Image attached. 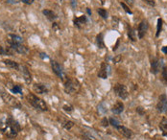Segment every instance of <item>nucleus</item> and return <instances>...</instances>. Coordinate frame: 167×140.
Wrapping results in <instances>:
<instances>
[{"label": "nucleus", "instance_id": "nucleus-26", "mask_svg": "<svg viewBox=\"0 0 167 140\" xmlns=\"http://www.w3.org/2000/svg\"><path fill=\"white\" fill-rule=\"evenodd\" d=\"M162 25H163V21L161 18H158V23H157V33H156V36L158 38L159 35L162 31Z\"/></svg>", "mask_w": 167, "mask_h": 140}, {"label": "nucleus", "instance_id": "nucleus-34", "mask_svg": "<svg viewBox=\"0 0 167 140\" xmlns=\"http://www.w3.org/2000/svg\"><path fill=\"white\" fill-rule=\"evenodd\" d=\"M19 2H21V0H6L7 4H11V5L17 4V3H19Z\"/></svg>", "mask_w": 167, "mask_h": 140}, {"label": "nucleus", "instance_id": "nucleus-45", "mask_svg": "<svg viewBox=\"0 0 167 140\" xmlns=\"http://www.w3.org/2000/svg\"><path fill=\"white\" fill-rule=\"evenodd\" d=\"M86 13H88V16H91V14H92L91 10H90L89 8H86Z\"/></svg>", "mask_w": 167, "mask_h": 140}, {"label": "nucleus", "instance_id": "nucleus-16", "mask_svg": "<svg viewBox=\"0 0 167 140\" xmlns=\"http://www.w3.org/2000/svg\"><path fill=\"white\" fill-rule=\"evenodd\" d=\"M11 47L14 52L16 53H19V54H27L28 53V48L25 45H23V44H16V45H13V46H9Z\"/></svg>", "mask_w": 167, "mask_h": 140}, {"label": "nucleus", "instance_id": "nucleus-36", "mask_svg": "<svg viewBox=\"0 0 167 140\" xmlns=\"http://www.w3.org/2000/svg\"><path fill=\"white\" fill-rule=\"evenodd\" d=\"M52 28H53V30L59 31V30H60V25H59V23H57V22L54 21L53 23H52Z\"/></svg>", "mask_w": 167, "mask_h": 140}, {"label": "nucleus", "instance_id": "nucleus-20", "mask_svg": "<svg viewBox=\"0 0 167 140\" xmlns=\"http://www.w3.org/2000/svg\"><path fill=\"white\" fill-rule=\"evenodd\" d=\"M3 62H4V64L6 66H8L9 68H12V69H16V70H19V64H17L16 61H12V60H5L3 61Z\"/></svg>", "mask_w": 167, "mask_h": 140}, {"label": "nucleus", "instance_id": "nucleus-31", "mask_svg": "<svg viewBox=\"0 0 167 140\" xmlns=\"http://www.w3.org/2000/svg\"><path fill=\"white\" fill-rule=\"evenodd\" d=\"M120 5H121L122 8L124 9V11H125V12H126L127 14H133V12H132V11H131V9H130L129 7L127 6L126 4H125L124 2H120Z\"/></svg>", "mask_w": 167, "mask_h": 140}, {"label": "nucleus", "instance_id": "nucleus-33", "mask_svg": "<svg viewBox=\"0 0 167 140\" xmlns=\"http://www.w3.org/2000/svg\"><path fill=\"white\" fill-rule=\"evenodd\" d=\"M122 61V57L120 55H116V56L113 58V62L114 64H118V62H120Z\"/></svg>", "mask_w": 167, "mask_h": 140}, {"label": "nucleus", "instance_id": "nucleus-48", "mask_svg": "<svg viewBox=\"0 0 167 140\" xmlns=\"http://www.w3.org/2000/svg\"><path fill=\"white\" fill-rule=\"evenodd\" d=\"M61 140H65V139H61Z\"/></svg>", "mask_w": 167, "mask_h": 140}, {"label": "nucleus", "instance_id": "nucleus-1", "mask_svg": "<svg viewBox=\"0 0 167 140\" xmlns=\"http://www.w3.org/2000/svg\"><path fill=\"white\" fill-rule=\"evenodd\" d=\"M20 130L21 128L19 123L16 119H14L12 115L2 116L0 118V131L6 137L12 139L16 137Z\"/></svg>", "mask_w": 167, "mask_h": 140}, {"label": "nucleus", "instance_id": "nucleus-40", "mask_svg": "<svg viewBox=\"0 0 167 140\" xmlns=\"http://www.w3.org/2000/svg\"><path fill=\"white\" fill-rule=\"evenodd\" d=\"M136 111L138 112L140 115H143L144 114V111H143V109L141 108V106H138V108H136Z\"/></svg>", "mask_w": 167, "mask_h": 140}, {"label": "nucleus", "instance_id": "nucleus-32", "mask_svg": "<svg viewBox=\"0 0 167 140\" xmlns=\"http://www.w3.org/2000/svg\"><path fill=\"white\" fill-rule=\"evenodd\" d=\"M101 124H102L103 127H108L110 125V121L107 119V117H104V118L101 120Z\"/></svg>", "mask_w": 167, "mask_h": 140}, {"label": "nucleus", "instance_id": "nucleus-43", "mask_svg": "<svg viewBox=\"0 0 167 140\" xmlns=\"http://www.w3.org/2000/svg\"><path fill=\"white\" fill-rule=\"evenodd\" d=\"M161 51L164 54H167V46H163L162 48H161Z\"/></svg>", "mask_w": 167, "mask_h": 140}, {"label": "nucleus", "instance_id": "nucleus-13", "mask_svg": "<svg viewBox=\"0 0 167 140\" xmlns=\"http://www.w3.org/2000/svg\"><path fill=\"white\" fill-rule=\"evenodd\" d=\"M33 90L38 94H46L48 93V87H47L44 84H35L33 86Z\"/></svg>", "mask_w": 167, "mask_h": 140}, {"label": "nucleus", "instance_id": "nucleus-35", "mask_svg": "<svg viewBox=\"0 0 167 140\" xmlns=\"http://www.w3.org/2000/svg\"><path fill=\"white\" fill-rule=\"evenodd\" d=\"M112 23H113V27L117 28V27H118V23H119L118 18H117V17H115V16L112 17Z\"/></svg>", "mask_w": 167, "mask_h": 140}, {"label": "nucleus", "instance_id": "nucleus-10", "mask_svg": "<svg viewBox=\"0 0 167 140\" xmlns=\"http://www.w3.org/2000/svg\"><path fill=\"white\" fill-rule=\"evenodd\" d=\"M149 29V24L147 20H142L138 24V27H137V35H138V39H143L144 36L146 35V33Z\"/></svg>", "mask_w": 167, "mask_h": 140}, {"label": "nucleus", "instance_id": "nucleus-30", "mask_svg": "<svg viewBox=\"0 0 167 140\" xmlns=\"http://www.w3.org/2000/svg\"><path fill=\"white\" fill-rule=\"evenodd\" d=\"M63 109L64 110L65 112H67V113H71L74 110L73 106H72L71 105H64L63 106Z\"/></svg>", "mask_w": 167, "mask_h": 140}, {"label": "nucleus", "instance_id": "nucleus-28", "mask_svg": "<svg viewBox=\"0 0 167 140\" xmlns=\"http://www.w3.org/2000/svg\"><path fill=\"white\" fill-rule=\"evenodd\" d=\"M83 138L84 140H97L94 136L88 131H83Z\"/></svg>", "mask_w": 167, "mask_h": 140}, {"label": "nucleus", "instance_id": "nucleus-25", "mask_svg": "<svg viewBox=\"0 0 167 140\" xmlns=\"http://www.w3.org/2000/svg\"><path fill=\"white\" fill-rule=\"evenodd\" d=\"M128 36H129L130 40H132V41H136V33L133 28H131V27L128 28Z\"/></svg>", "mask_w": 167, "mask_h": 140}, {"label": "nucleus", "instance_id": "nucleus-18", "mask_svg": "<svg viewBox=\"0 0 167 140\" xmlns=\"http://www.w3.org/2000/svg\"><path fill=\"white\" fill-rule=\"evenodd\" d=\"M123 110H124V104L122 102H117L111 109V111L114 114H120L123 112Z\"/></svg>", "mask_w": 167, "mask_h": 140}, {"label": "nucleus", "instance_id": "nucleus-23", "mask_svg": "<svg viewBox=\"0 0 167 140\" xmlns=\"http://www.w3.org/2000/svg\"><path fill=\"white\" fill-rule=\"evenodd\" d=\"M10 90L14 94H22V86L20 84H13V86L10 87Z\"/></svg>", "mask_w": 167, "mask_h": 140}, {"label": "nucleus", "instance_id": "nucleus-37", "mask_svg": "<svg viewBox=\"0 0 167 140\" xmlns=\"http://www.w3.org/2000/svg\"><path fill=\"white\" fill-rule=\"evenodd\" d=\"M70 6L72 7V9H75L78 5V0H70Z\"/></svg>", "mask_w": 167, "mask_h": 140}, {"label": "nucleus", "instance_id": "nucleus-15", "mask_svg": "<svg viewBox=\"0 0 167 140\" xmlns=\"http://www.w3.org/2000/svg\"><path fill=\"white\" fill-rule=\"evenodd\" d=\"M116 130L118 131L119 134H122L126 138H131V137H132V135H133V131L127 127L122 126V125H119V126L116 128Z\"/></svg>", "mask_w": 167, "mask_h": 140}, {"label": "nucleus", "instance_id": "nucleus-24", "mask_svg": "<svg viewBox=\"0 0 167 140\" xmlns=\"http://www.w3.org/2000/svg\"><path fill=\"white\" fill-rule=\"evenodd\" d=\"M97 13L99 14V16L103 18V19H108V13L106 9L104 8H98L97 9Z\"/></svg>", "mask_w": 167, "mask_h": 140}, {"label": "nucleus", "instance_id": "nucleus-11", "mask_svg": "<svg viewBox=\"0 0 167 140\" xmlns=\"http://www.w3.org/2000/svg\"><path fill=\"white\" fill-rule=\"evenodd\" d=\"M86 23H88V17H86L85 14H83L81 16H77V17L75 16L73 19L74 26L78 29H83Z\"/></svg>", "mask_w": 167, "mask_h": 140}, {"label": "nucleus", "instance_id": "nucleus-46", "mask_svg": "<svg viewBox=\"0 0 167 140\" xmlns=\"http://www.w3.org/2000/svg\"><path fill=\"white\" fill-rule=\"evenodd\" d=\"M118 44H119V39L117 40V43H116V45L113 47V51H115L116 49H117V46H118Z\"/></svg>", "mask_w": 167, "mask_h": 140}, {"label": "nucleus", "instance_id": "nucleus-39", "mask_svg": "<svg viewBox=\"0 0 167 140\" xmlns=\"http://www.w3.org/2000/svg\"><path fill=\"white\" fill-rule=\"evenodd\" d=\"M39 57H41L42 60H49V57L47 56V54L45 53H39Z\"/></svg>", "mask_w": 167, "mask_h": 140}, {"label": "nucleus", "instance_id": "nucleus-44", "mask_svg": "<svg viewBox=\"0 0 167 140\" xmlns=\"http://www.w3.org/2000/svg\"><path fill=\"white\" fill-rule=\"evenodd\" d=\"M125 1H126L127 3H128L129 5H133V2H135V1H133V0H125Z\"/></svg>", "mask_w": 167, "mask_h": 140}, {"label": "nucleus", "instance_id": "nucleus-8", "mask_svg": "<svg viewBox=\"0 0 167 140\" xmlns=\"http://www.w3.org/2000/svg\"><path fill=\"white\" fill-rule=\"evenodd\" d=\"M157 109L161 113L167 112V96L165 94H162L159 96L158 102L157 104Z\"/></svg>", "mask_w": 167, "mask_h": 140}, {"label": "nucleus", "instance_id": "nucleus-9", "mask_svg": "<svg viewBox=\"0 0 167 140\" xmlns=\"http://www.w3.org/2000/svg\"><path fill=\"white\" fill-rule=\"evenodd\" d=\"M161 69H162V59H153L151 61V72L156 75L161 71Z\"/></svg>", "mask_w": 167, "mask_h": 140}, {"label": "nucleus", "instance_id": "nucleus-2", "mask_svg": "<svg viewBox=\"0 0 167 140\" xmlns=\"http://www.w3.org/2000/svg\"><path fill=\"white\" fill-rule=\"evenodd\" d=\"M26 99H27L29 104L34 106L36 109L41 110V111H47V110H48V106H47L46 103L43 101L42 99L36 96L35 94H33V93L27 94Z\"/></svg>", "mask_w": 167, "mask_h": 140}, {"label": "nucleus", "instance_id": "nucleus-14", "mask_svg": "<svg viewBox=\"0 0 167 140\" xmlns=\"http://www.w3.org/2000/svg\"><path fill=\"white\" fill-rule=\"evenodd\" d=\"M108 68L110 67H108V65L106 64V62H102L100 65L99 71H98V77L101 79H107L108 75Z\"/></svg>", "mask_w": 167, "mask_h": 140}, {"label": "nucleus", "instance_id": "nucleus-41", "mask_svg": "<svg viewBox=\"0 0 167 140\" xmlns=\"http://www.w3.org/2000/svg\"><path fill=\"white\" fill-rule=\"evenodd\" d=\"M149 5H151V6H155L156 5V3H155V0H145Z\"/></svg>", "mask_w": 167, "mask_h": 140}, {"label": "nucleus", "instance_id": "nucleus-42", "mask_svg": "<svg viewBox=\"0 0 167 140\" xmlns=\"http://www.w3.org/2000/svg\"><path fill=\"white\" fill-rule=\"evenodd\" d=\"M6 54V51H5V49L3 48V47L0 45V56H2V55H5Z\"/></svg>", "mask_w": 167, "mask_h": 140}, {"label": "nucleus", "instance_id": "nucleus-4", "mask_svg": "<svg viewBox=\"0 0 167 140\" xmlns=\"http://www.w3.org/2000/svg\"><path fill=\"white\" fill-rule=\"evenodd\" d=\"M0 96H1L2 100L4 101L7 105H9L10 106H13V108H14V109H19L21 106L19 101L17 100L16 98H14V96H12L11 94L7 93V92L3 91Z\"/></svg>", "mask_w": 167, "mask_h": 140}, {"label": "nucleus", "instance_id": "nucleus-27", "mask_svg": "<svg viewBox=\"0 0 167 140\" xmlns=\"http://www.w3.org/2000/svg\"><path fill=\"white\" fill-rule=\"evenodd\" d=\"M161 81L167 86V66H163L161 70Z\"/></svg>", "mask_w": 167, "mask_h": 140}, {"label": "nucleus", "instance_id": "nucleus-5", "mask_svg": "<svg viewBox=\"0 0 167 140\" xmlns=\"http://www.w3.org/2000/svg\"><path fill=\"white\" fill-rule=\"evenodd\" d=\"M113 91L115 95L117 97H119L122 100H125V99L128 97V90H127V87L124 84H116L114 87H113Z\"/></svg>", "mask_w": 167, "mask_h": 140}, {"label": "nucleus", "instance_id": "nucleus-21", "mask_svg": "<svg viewBox=\"0 0 167 140\" xmlns=\"http://www.w3.org/2000/svg\"><path fill=\"white\" fill-rule=\"evenodd\" d=\"M159 129L162 131V135L167 136V118L165 117H163L159 123Z\"/></svg>", "mask_w": 167, "mask_h": 140}, {"label": "nucleus", "instance_id": "nucleus-7", "mask_svg": "<svg viewBox=\"0 0 167 140\" xmlns=\"http://www.w3.org/2000/svg\"><path fill=\"white\" fill-rule=\"evenodd\" d=\"M51 68H52V71L55 73V74L59 77L60 79L61 80H65L67 78L66 76L64 74V71L63 69V66H61L59 62L56 61H51Z\"/></svg>", "mask_w": 167, "mask_h": 140}, {"label": "nucleus", "instance_id": "nucleus-12", "mask_svg": "<svg viewBox=\"0 0 167 140\" xmlns=\"http://www.w3.org/2000/svg\"><path fill=\"white\" fill-rule=\"evenodd\" d=\"M19 70L21 72V74H22L25 83L28 84H31V82H32V75L30 73V70H29L26 66H24V65H20Z\"/></svg>", "mask_w": 167, "mask_h": 140}, {"label": "nucleus", "instance_id": "nucleus-19", "mask_svg": "<svg viewBox=\"0 0 167 140\" xmlns=\"http://www.w3.org/2000/svg\"><path fill=\"white\" fill-rule=\"evenodd\" d=\"M96 44L97 47L99 49H103L105 48V42H104V34L103 33H100L96 36Z\"/></svg>", "mask_w": 167, "mask_h": 140}, {"label": "nucleus", "instance_id": "nucleus-22", "mask_svg": "<svg viewBox=\"0 0 167 140\" xmlns=\"http://www.w3.org/2000/svg\"><path fill=\"white\" fill-rule=\"evenodd\" d=\"M61 126H63L65 130H67V131L71 130L72 127L74 126V122H72V121H70V120H65V119H61Z\"/></svg>", "mask_w": 167, "mask_h": 140}, {"label": "nucleus", "instance_id": "nucleus-17", "mask_svg": "<svg viewBox=\"0 0 167 140\" xmlns=\"http://www.w3.org/2000/svg\"><path fill=\"white\" fill-rule=\"evenodd\" d=\"M42 14L46 16L47 19L50 20V21H52V22H54V21H55L57 18H58L57 14H56L55 12H53L52 10L44 9V10H42Z\"/></svg>", "mask_w": 167, "mask_h": 140}, {"label": "nucleus", "instance_id": "nucleus-38", "mask_svg": "<svg viewBox=\"0 0 167 140\" xmlns=\"http://www.w3.org/2000/svg\"><path fill=\"white\" fill-rule=\"evenodd\" d=\"M35 0H21V2L24 3L25 5H32Z\"/></svg>", "mask_w": 167, "mask_h": 140}, {"label": "nucleus", "instance_id": "nucleus-6", "mask_svg": "<svg viewBox=\"0 0 167 140\" xmlns=\"http://www.w3.org/2000/svg\"><path fill=\"white\" fill-rule=\"evenodd\" d=\"M6 43L8 44V46L23 44V38L16 34H8L6 36Z\"/></svg>", "mask_w": 167, "mask_h": 140}, {"label": "nucleus", "instance_id": "nucleus-3", "mask_svg": "<svg viewBox=\"0 0 167 140\" xmlns=\"http://www.w3.org/2000/svg\"><path fill=\"white\" fill-rule=\"evenodd\" d=\"M63 82L64 84V91L66 92L67 94H75L80 90L81 84H80L79 81L77 79L67 77Z\"/></svg>", "mask_w": 167, "mask_h": 140}, {"label": "nucleus", "instance_id": "nucleus-47", "mask_svg": "<svg viewBox=\"0 0 167 140\" xmlns=\"http://www.w3.org/2000/svg\"><path fill=\"white\" fill-rule=\"evenodd\" d=\"M2 92H3V91L1 90V87H0V95H1V93H2Z\"/></svg>", "mask_w": 167, "mask_h": 140}, {"label": "nucleus", "instance_id": "nucleus-29", "mask_svg": "<svg viewBox=\"0 0 167 140\" xmlns=\"http://www.w3.org/2000/svg\"><path fill=\"white\" fill-rule=\"evenodd\" d=\"M108 121H110V125H111V126L114 127L115 129L120 125V122H119L116 118H114V117H111V118L108 119Z\"/></svg>", "mask_w": 167, "mask_h": 140}]
</instances>
